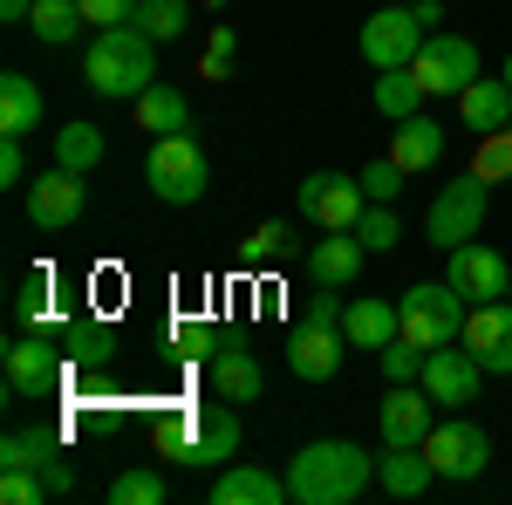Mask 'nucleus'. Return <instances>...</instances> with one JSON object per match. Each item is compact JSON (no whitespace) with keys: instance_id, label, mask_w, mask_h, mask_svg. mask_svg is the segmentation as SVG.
Here are the masks:
<instances>
[{"instance_id":"7ed1b4c3","label":"nucleus","mask_w":512,"mask_h":505,"mask_svg":"<svg viewBox=\"0 0 512 505\" xmlns=\"http://www.w3.org/2000/svg\"><path fill=\"white\" fill-rule=\"evenodd\" d=\"M239 451V417L233 403H192V410H171L158 424V458L171 465H198V471H226Z\"/></svg>"},{"instance_id":"bb28decb","label":"nucleus","mask_w":512,"mask_h":505,"mask_svg":"<svg viewBox=\"0 0 512 505\" xmlns=\"http://www.w3.org/2000/svg\"><path fill=\"white\" fill-rule=\"evenodd\" d=\"M369 103H376L390 123H403V117H417V110H424V82L410 76V69H383L376 89H369Z\"/></svg>"},{"instance_id":"ddd939ff","label":"nucleus","mask_w":512,"mask_h":505,"mask_svg":"<svg viewBox=\"0 0 512 505\" xmlns=\"http://www.w3.org/2000/svg\"><path fill=\"white\" fill-rule=\"evenodd\" d=\"M444 280L465 294V301H506V287H512V267L485 246V239H465V246H451V267H444Z\"/></svg>"},{"instance_id":"1a4fd4ad","label":"nucleus","mask_w":512,"mask_h":505,"mask_svg":"<svg viewBox=\"0 0 512 505\" xmlns=\"http://www.w3.org/2000/svg\"><path fill=\"white\" fill-rule=\"evenodd\" d=\"M424 35H431V28H424L410 7H376V14L362 21V35H355V41H362V62L383 76V69H410L417 48H424Z\"/></svg>"},{"instance_id":"a18cd8bd","label":"nucleus","mask_w":512,"mask_h":505,"mask_svg":"<svg viewBox=\"0 0 512 505\" xmlns=\"http://www.w3.org/2000/svg\"><path fill=\"white\" fill-rule=\"evenodd\" d=\"M205 7H212V14H219V7H226V0H205Z\"/></svg>"},{"instance_id":"20e7f679","label":"nucleus","mask_w":512,"mask_h":505,"mask_svg":"<svg viewBox=\"0 0 512 505\" xmlns=\"http://www.w3.org/2000/svg\"><path fill=\"white\" fill-rule=\"evenodd\" d=\"M144 178L164 205H198L205 185H212V164H205V144L192 130H171V137H151V157H144Z\"/></svg>"},{"instance_id":"f8f14e48","label":"nucleus","mask_w":512,"mask_h":505,"mask_svg":"<svg viewBox=\"0 0 512 505\" xmlns=\"http://www.w3.org/2000/svg\"><path fill=\"white\" fill-rule=\"evenodd\" d=\"M478 383H485V369H478V355L465 342H444V349L424 355V389H431L437 410H472Z\"/></svg>"},{"instance_id":"ea45409f","label":"nucleus","mask_w":512,"mask_h":505,"mask_svg":"<svg viewBox=\"0 0 512 505\" xmlns=\"http://www.w3.org/2000/svg\"><path fill=\"white\" fill-rule=\"evenodd\" d=\"M0 499H7V505H41V499H48V485H41L35 471H0Z\"/></svg>"},{"instance_id":"4c0bfd02","label":"nucleus","mask_w":512,"mask_h":505,"mask_svg":"<svg viewBox=\"0 0 512 505\" xmlns=\"http://www.w3.org/2000/svg\"><path fill=\"white\" fill-rule=\"evenodd\" d=\"M424 355L431 349H417L410 335H396L390 349H383V376H390V383H424Z\"/></svg>"},{"instance_id":"423d86ee","label":"nucleus","mask_w":512,"mask_h":505,"mask_svg":"<svg viewBox=\"0 0 512 505\" xmlns=\"http://www.w3.org/2000/svg\"><path fill=\"white\" fill-rule=\"evenodd\" d=\"M485 212H492V185H485L478 171H465V178L437 185L431 212H424V239L451 253V246H465V239H478V226H485Z\"/></svg>"},{"instance_id":"72a5a7b5","label":"nucleus","mask_w":512,"mask_h":505,"mask_svg":"<svg viewBox=\"0 0 512 505\" xmlns=\"http://www.w3.org/2000/svg\"><path fill=\"white\" fill-rule=\"evenodd\" d=\"M110 505H164V478L151 465H130L110 478V492H103Z\"/></svg>"},{"instance_id":"473e14b6","label":"nucleus","mask_w":512,"mask_h":505,"mask_svg":"<svg viewBox=\"0 0 512 505\" xmlns=\"http://www.w3.org/2000/svg\"><path fill=\"white\" fill-rule=\"evenodd\" d=\"M355 239H362L369 253H390V246H403V219H396L383 198H369V205H362V219H355Z\"/></svg>"},{"instance_id":"58836bf2","label":"nucleus","mask_w":512,"mask_h":505,"mask_svg":"<svg viewBox=\"0 0 512 505\" xmlns=\"http://www.w3.org/2000/svg\"><path fill=\"white\" fill-rule=\"evenodd\" d=\"M403 178H410V171H403L396 157H376V164H362V192H369V198H383V205H396Z\"/></svg>"},{"instance_id":"f03ea898","label":"nucleus","mask_w":512,"mask_h":505,"mask_svg":"<svg viewBox=\"0 0 512 505\" xmlns=\"http://www.w3.org/2000/svg\"><path fill=\"white\" fill-rule=\"evenodd\" d=\"M82 82L96 96H110V103H137L158 82V41L144 28H130V21L123 28H96L89 55H82Z\"/></svg>"},{"instance_id":"0eeeda50","label":"nucleus","mask_w":512,"mask_h":505,"mask_svg":"<svg viewBox=\"0 0 512 505\" xmlns=\"http://www.w3.org/2000/svg\"><path fill=\"white\" fill-rule=\"evenodd\" d=\"M424 451H431L437 478H451V485H472V478H485V465H492V437H485L465 410L437 417L431 437H424Z\"/></svg>"},{"instance_id":"49530a36","label":"nucleus","mask_w":512,"mask_h":505,"mask_svg":"<svg viewBox=\"0 0 512 505\" xmlns=\"http://www.w3.org/2000/svg\"><path fill=\"white\" fill-rule=\"evenodd\" d=\"M506 301H512V287H506Z\"/></svg>"},{"instance_id":"a211bd4d","label":"nucleus","mask_w":512,"mask_h":505,"mask_svg":"<svg viewBox=\"0 0 512 505\" xmlns=\"http://www.w3.org/2000/svg\"><path fill=\"white\" fill-rule=\"evenodd\" d=\"M308 273H315V287H342L349 294L355 280H362V260H369V246L355 233H321V239H308Z\"/></svg>"},{"instance_id":"9d476101","label":"nucleus","mask_w":512,"mask_h":505,"mask_svg":"<svg viewBox=\"0 0 512 505\" xmlns=\"http://www.w3.org/2000/svg\"><path fill=\"white\" fill-rule=\"evenodd\" d=\"M410 76L424 82V96H465V89L478 82V48L465 35H424Z\"/></svg>"},{"instance_id":"6ab92c4d","label":"nucleus","mask_w":512,"mask_h":505,"mask_svg":"<svg viewBox=\"0 0 512 505\" xmlns=\"http://www.w3.org/2000/svg\"><path fill=\"white\" fill-rule=\"evenodd\" d=\"M287 478H274L267 465H226L212 478V505H287Z\"/></svg>"},{"instance_id":"9b49d317","label":"nucleus","mask_w":512,"mask_h":505,"mask_svg":"<svg viewBox=\"0 0 512 505\" xmlns=\"http://www.w3.org/2000/svg\"><path fill=\"white\" fill-rule=\"evenodd\" d=\"M82 205H89V185L69 164H48L41 178H28V219H35L41 233H69L82 219Z\"/></svg>"},{"instance_id":"79ce46f5","label":"nucleus","mask_w":512,"mask_h":505,"mask_svg":"<svg viewBox=\"0 0 512 505\" xmlns=\"http://www.w3.org/2000/svg\"><path fill=\"white\" fill-rule=\"evenodd\" d=\"M342 308H349V301H342V287H321L301 321H315V328H342Z\"/></svg>"},{"instance_id":"a19ab883","label":"nucleus","mask_w":512,"mask_h":505,"mask_svg":"<svg viewBox=\"0 0 512 505\" xmlns=\"http://www.w3.org/2000/svg\"><path fill=\"white\" fill-rule=\"evenodd\" d=\"M76 7H82L89 28H123V21L137 14V0H76Z\"/></svg>"},{"instance_id":"aec40b11","label":"nucleus","mask_w":512,"mask_h":505,"mask_svg":"<svg viewBox=\"0 0 512 505\" xmlns=\"http://www.w3.org/2000/svg\"><path fill=\"white\" fill-rule=\"evenodd\" d=\"M342 335H349V349H390L396 335H403V314H396V301L355 294L349 308H342Z\"/></svg>"},{"instance_id":"c756f323","label":"nucleus","mask_w":512,"mask_h":505,"mask_svg":"<svg viewBox=\"0 0 512 505\" xmlns=\"http://www.w3.org/2000/svg\"><path fill=\"white\" fill-rule=\"evenodd\" d=\"M103 151H110V144H103L96 123H62V130H55V164H69V171H82V178L103 164Z\"/></svg>"},{"instance_id":"6e6552de","label":"nucleus","mask_w":512,"mask_h":505,"mask_svg":"<svg viewBox=\"0 0 512 505\" xmlns=\"http://www.w3.org/2000/svg\"><path fill=\"white\" fill-rule=\"evenodd\" d=\"M362 205H369V192H362V178H349V171H308L301 178V219L315 233H355Z\"/></svg>"},{"instance_id":"c85d7f7f","label":"nucleus","mask_w":512,"mask_h":505,"mask_svg":"<svg viewBox=\"0 0 512 505\" xmlns=\"http://www.w3.org/2000/svg\"><path fill=\"white\" fill-rule=\"evenodd\" d=\"M48 458H62V444H55L48 430H7V437H0V471H35L41 478Z\"/></svg>"},{"instance_id":"c9c22d12","label":"nucleus","mask_w":512,"mask_h":505,"mask_svg":"<svg viewBox=\"0 0 512 505\" xmlns=\"http://www.w3.org/2000/svg\"><path fill=\"white\" fill-rule=\"evenodd\" d=\"M233 55H239V35L226 28V21H212L205 55H198V76H205V82H226V76H233Z\"/></svg>"},{"instance_id":"cd10ccee","label":"nucleus","mask_w":512,"mask_h":505,"mask_svg":"<svg viewBox=\"0 0 512 505\" xmlns=\"http://www.w3.org/2000/svg\"><path fill=\"white\" fill-rule=\"evenodd\" d=\"M294 253H308V239L294 219H267L260 233L246 239V267H274V260H294Z\"/></svg>"},{"instance_id":"b1692460","label":"nucleus","mask_w":512,"mask_h":505,"mask_svg":"<svg viewBox=\"0 0 512 505\" xmlns=\"http://www.w3.org/2000/svg\"><path fill=\"white\" fill-rule=\"evenodd\" d=\"M458 117L472 123L478 137H485V130H506L512 123V82L506 76H478L472 89L458 96Z\"/></svg>"},{"instance_id":"393cba45","label":"nucleus","mask_w":512,"mask_h":505,"mask_svg":"<svg viewBox=\"0 0 512 505\" xmlns=\"http://www.w3.org/2000/svg\"><path fill=\"white\" fill-rule=\"evenodd\" d=\"M130 110H137V130H151V137L192 130V103H185V89H171V82H151Z\"/></svg>"},{"instance_id":"a878e982","label":"nucleus","mask_w":512,"mask_h":505,"mask_svg":"<svg viewBox=\"0 0 512 505\" xmlns=\"http://www.w3.org/2000/svg\"><path fill=\"white\" fill-rule=\"evenodd\" d=\"M28 130H41L35 76H0V137H28Z\"/></svg>"},{"instance_id":"4468645a","label":"nucleus","mask_w":512,"mask_h":505,"mask_svg":"<svg viewBox=\"0 0 512 505\" xmlns=\"http://www.w3.org/2000/svg\"><path fill=\"white\" fill-rule=\"evenodd\" d=\"M458 342L478 355L485 376H512V301H478L465 314V335Z\"/></svg>"},{"instance_id":"2eb2a0df","label":"nucleus","mask_w":512,"mask_h":505,"mask_svg":"<svg viewBox=\"0 0 512 505\" xmlns=\"http://www.w3.org/2000/svg\"><path fill=\"white\" fill-rule=\"evenodd\" d=\"M55 383H62V349H48L41 328H21L7 342V389L14 396H48Z\"/></svg>"},{"instance_id":"2f4dec72","label":"nucleus","mask_w":512,"mask_h":505,"mask_svg":"<svg viewBox=\"0 0 512 505\" xmlns=\"http://www.w3.org/2000/svg\"><path fill=\"white\" fill-rule=\"evenodd\" d=\"M28 28H35L48 48H62V41H76V35H82V7H76V0H35Z\"/></svg>"},{"instance_id":"e433bc0d","label":"nucleus","mask_w":512,"mask_h":505,"mask_svg":"<svg viewBox=\"0 0 512 505\" xmlns=\"http://www.w3.org/2000/svg\"><path fill=\"white\" fill-rule=\"evenodd\" d=\"M48 294H55V280H48V273H28L21 294H14V321H21V328H41V321H48Z\"/></svg>"},{"instance_id":"5701e85b","label":"nucleus","mask_w":512,"mask_h":505,"mask_svg":"<svg viewBox=\"0 0 512 505\" xmlns=\"http://www.w3.org/2000/svg\"><path fill=\"white\" fill-rule=\"evenodd\" d=\"M390 157L403 164V171H431L437 157H444V123L424 117V110L403 117V123H396V137H390Z\"/></svg>"},{"instance_id":"4be33fe9","label":"nucleus","mask_w":512,"mask_h":505,"mask_svg":"<svg viewBox=\"0 0 512 505\" xmlns=\"http://www.w3.org/2000/svg\"><path fill=\"white\" fill-rule=\"evenodd\" d=\"M212 389H219L226 403H260V396H267V369H260V355H253V349H219V355H212Z\"/></svg>"},{"instance_id":"39448f33","label":"nucleus","mask_w":512,"mask_h":505,"mask_svg":"<svg viewBox=\"0 0 512 505\" xmlns=\"http://www.w3.org/2000/svg\"><path fill=\"white\" fill-rule=\"evenodd\" d=\"M396 314H403V335H410L417 349H444V342H458V335H465L472 301H465L451 280H417V287H403Z\"/></svg>"},{"instance_id":"dca6fc26","label":"nucleus","mask_w":512,"mask_h":505,"mask_svg":"<svg viewBox=\"0 0 512 505\" xmlns=\"http://www.w3.org/2000/svg\"><path fill=\"white\" fill-rule=\"evenodd\" d=\"M376 424H383V444H424L437 424V403L424 383H390L383 396V410H376Z\"/></svg>"},{"instance_id":"7c9ffc66","label":"nucleus","mask_w":512,"mask_h":505,"mask_svg":"<svg viewBox=\"0 0 512 505\" xmlns=\"http://www.w3.org/2000/svg\"><path fill=\"white\" fill-rule=\"evenodd\" d=\"M185 21H192V7H185V0H137V14H130V28H144L158 48L185 35Z\"/></svg>"},{"instance_id":"f3484780","label":"nucleus","mask_w":512,"mask_h":505,"mask_svg":"<svg viewBox=\"0 0 512 505\" xmlns=\"http://www.w3.org/2000/svg\"><path fill=\"white\" fill-rule=\"evenodd\" d=\"M342 349H349L342 328H315V321H301V328L287 335V369H294L301 383H328V376L342 369Z\"/></svg>"},{"instance_id":"412c9836","label":"nucleus","mask_w":512,"mask_h":505,"mask_svg":"<svg viewBox=\"0 0 512 505\" xmlns=\"http://www.w3.org/2000/svg\"><path fill=\"white\" fill-rule=\"evenodd\" d=\"M431 478H437V465H431L424 444H383V458H376V485H383L390 499H417Z\"/></svg>"},{"instance_id":"c03bdc74","label":"nucleus","mask_w":512,"mask_h":505,"mask_svg":"<svg viewBox=\"0 0 512 505\" xmlns=\"http://www.w3.org/2000/svg\"><path fill=\"white\" fill-rule=\"evenodd\" d=\"M499 76H506V82H512V55H506V69H499Z\"/></svg>"},{"instance_id":"37998d69","label":"nucleus","mask_w":512,"mask_h":505,"mask_svg":"<svg viewBox=\"0 0 512 505\" xmlns=\"http://www.w3.org/2000/svg\"><path fill=\"white\" fill-rule=\"evenodd\" d=\"M0 185H28V151H21V137H0Z\"/></svg>"},{"instance_id":"f704fd0d","label":"nucleus","mask_w":512,"mask_h":505,"mask_svg":"<svg viewBox=\"0 0 512 505\" xmlns=\"http://www.w3.org/2000/svg\"><path fill=\"white\" fill-rule=\"evenodd\" d=\"M472 171L485 178V185H506V178H512V123H506V130H485V137H478Z\"/></svg>"},{"instance_id":"f257e3e1","label":"nucleus","mask_w":512,"mask_h":505,"mask_svg":"<svg viewBox=\"0 0 512 505\" xmlns=\"http://www.w3.org/2000/svg\"><path fill=\"white\" fill-rule=\"evenodd\" d=\"M376 485V458L349 444V437H315L294 465H287V492L294 505H355Z\"/></svg>"}]
</instances>
